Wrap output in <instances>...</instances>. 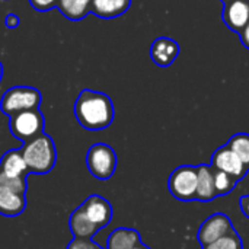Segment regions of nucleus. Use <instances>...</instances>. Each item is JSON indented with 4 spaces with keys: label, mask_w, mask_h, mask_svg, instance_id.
Wrapping results in <instances>:
<instances>
[{
    "label": "nucleus",
    "mask_w": 249,
    "mask_h": 249,
    "mask_svg": "<svg viewBox=\"0 0 249 249\" xmlns=\"http://www.w3.org/2000/svg\"><path fill=\"white\" fill-rule=\"evenodd\" d=\"M74 117L85 130H105L114 121V104L104 92L83 89L74 101Z\"/></svg>",
    "instance_id": "obj_1"
},
{
    "label": "nucleus",
    "mask_w": 249,
    "mask_h": 249,
    "mask_svg": "<svg viewBox=\"0 0 249 249\" xmlns=\"http://www.w3.org/2000/svg\"><path fill=\"white\" fill-rule=\"evenodd\" d=\"M22 156L28 166L29 174L45 175L51 172L57 162V150L54 140L42 133L38 137L23 143L20 147Z\"/></svg>",
    "instance_id": "obj_2"
},
{
    "label": "nucleus",
    "mask_w": 249,
    "mask_h": 249,
    "mask_svg": "<svg viewBox=\"0 0 249 249\" xmlns=\"http://www.w3.org/2000/svg\"><path fill=\"white\" fill-rule=\"evenodd\" d=\"M42 101L41 92L32 86H13L7 89L0 101V111L10 117L20 111L39 108Z\"/></svg>",
    "instance_id": "obj_3"
},
{
    "label": "nucleus",
    "mask_w": 249,
    "mask_h": 249,
    "mask_svg": "<svg viewBox=\"0 0 249 249\" xmlns=\"http://www.w3.org/2000/svg\"><path fill=\"white\" fill-rule=\"evenodd\" d=\"M44 115L39 108L20 111L9 117V131L15 139L26 143L44 133Z\"/></svg>",
    "instance_id": "obj_4"
},
{
    "label": "nucleus",
    "mask_w": 249,
    "mask_h": 249,
    "mask_svg": "<svg viewBox=\"0 0 249 249\" xmlns=\"http://www.w3.org/2000/svg\"><path fill=\"white\" fill-rule=\"evenodd\" d=\"M117 153L107 143H95L86 153V166L92 177L101 181L109 179L117 169Z\"/></svg>",
    "instance_id": "obj_5"
},
{
    "label": "nucleus",
    "mask_w": 249,
    "mask_h": 249,
    "mask_svg": "<svg viewBox=\"0 0 249 249\" xmlns=\"http://www.w3.org/2000/svg\"><path fill=\"white\" fill-rule=\"evenodd\" d=\"M197 166L182 165L178 166L168 179L169 193L181 201L196 200L197 191Z\"/></svg>",
    "instance_id": "obj_6"
},
{
    "label": "nucleus",
    "mask_w": 249,
    "mask_h": 249,
    "mask_svg": "<svg viewBox=\"0 0 249 249\" xmlns=\"http://www.w3.org/2000/svg\"><path fill=\"white\" fill-rule=\"evenodd\" d=\"M233 232H236V231H235L233 223L229 219V216H226L225 213H214L201 223L198 233H197V239L203 248V247H206L226 235H231Z\"/></svg>",
    "instance_id": "obj_7"
},
{
    "label": "nucleus",
    "mask_w": 249,
    "mask_h": 249,
    "mask_svg": "<svg viewBox=\"0 0 249 249\" xmlns=\"http://www.w3.org/2000/svg\"><path fill=\"white\" fill-rule=\"evenodd\" d=\"M213 169L226 172L228 175L236 178L238 181H241L247 172H248V166L228 147V144L219 147L213 156H212V165Z\"/></svg>",
    "instance_id": "obj_8"
},
{
    "label": "nucleus",
    "mask_w": 249,
    "mask_h": 249,
    "mask_svg": "<svg viewBox=\"0 0 249 249\" xmlns=\"http://www.w3.org/2000/svg\"><path fill=\"white\" fill-rule=\"evenodd\" d=\"M82 210L85 212V214L90 219V222L93 225H96L99 229L107 228L111 220H112V206L111 203L98 196V194H92L89 196L82 204H80Z\"/></svg>",
    "instance_id": "obj_9"
},
{
    "label": "nucleus",
    "mask_w": 249,
    "mask_h": 249,
    "mask_svg": "<svg viewBox=\"0 0 249 249\" xmlns=\"http://www.w3.org/2000/svg\"><path fill=\"white\" fill-rule=\"evenodd\" d=\"M222 18L225 25L239 35L249 22V0H232L225 3Z\"/></svg>",
    "instance_id": "obj_10"
},
{
    "label": "nucleus",
    "mask_w": 249,
    "mask_h": 249,
    "mask_svg": "<svg viewBox=\"0 0 249 249\" xmlns=\"http://www.w3.org/2000/svg\"><path fill=\"white\" fill-rule=\"evenodd\" d=\"M179 54V44L168 36H159L152 42L150 57L159 67H169Z\"/></svg>",
    "instance_id": "obj_11"
},
{
    "label": "nucleus",
    "mask_w": 249,
    "mask_h": 249,
    "mask_svg": "<svg viewBox=\"0 0 249 249\" xmlns=\"http://www.w3.org/2000/svg\"><path fill=\"white\" fill-rule=\"evenodd\" d=\"M26 209V194L0 185V216L18 217Z\"/></svg>",
    "instance_id": "obj_12"
},
{
    "label": "nucleus",
    "mask_w": 249,
    "mask_h": 249,
    "mask_svg": "<svg viewBox=\"0 0 249 249\" xmlns=\"http://www.w3.org/2000/svg\"><path fill=\"white\" fill-rule=\"evenodd\" d=\"M0 172L10 178H26L29 175L28 166L22 156L20 147L7 150L0 159Z\"/></svg>",
    "instance_id": "obj_13"
},
{
    "label": "nucleus",
    "mask_w": 249,
    "mask_h": 249,
    "mask_svg": "<svg viewBox=\"0 0 249 249\" xmlns=\"http://www.w3.org/2000/svg\"><path fill=\"white\" fill-rule=\"evenodd\" d=\"M69 228L73 238L77 239H92L101 229L90 222V219L85 214L82 207L74 209L69 217Z\"/></svg>",
    "instance_id": "obj_14"
},
{
    "label": "nucleus",
    "mask_w": 249,
    "mask_h": 249,
    "mask_svg": "<svg viewBox=\"0 0 249 249\" xmlns=\"http://www.w3.org/2000/svg\"><path fill=\"white\" fill-rule=\"evenodd\" d=\"M197 191H196V200L197 201H212L217 197L216 187H214V175L213 168L209 165H200L197 166Z\"/></svg>",
    "instance_id": "obj_15"
},
{
    "label": "nucleus",
    "mask_w": 249,
    "mask_h": 249,
    "mask_svg": "<svg viewBox=\"0 0 249 249\" xmlns=\"http://www.w3.org/2000/svg\"><path fill=\"white\" fill-rule=\"evenodd\" d=\"M131 6V0H92L90 13L101 19H112L124 15Z\"/></svg>",
    "instance_id": "obj_16"
},
{
    "label": "nucleus",
    "mask_w": 249,
    "mask_h": 249,
    "mask_svg": "<svg viewBox=\"0 0 249 249\" xmlns=\"http://www.w3.org/2000/svg\"><path fill=\"white\" fill-rule=\"evenodd\" d=\"M139 244H142V236L136 229L118 228L108 236L107 249H131Z\"/></svg>",
    "instance_id": "obj_17"
},
{
    "label": "nucleus",
    "mask_w": 249,
    "mask_h": 249,
    "mask_svg": "<svg viewBox=\"0 0 249 249\" xmlns=\"http://www.w3.org/2000/svg\"><path fill=\"white\" fill-rule=\"evenodd\" d=\"M92 0H58L57 7L70 20H82L90 13Z\"/></svg>",
    "instance_id": "obj_18"
},
{
    "label": "nucleus",
    "mask_w": 249,
    "mask_h": 249,
    "mask_svg": "<svg viewBox=\"0 0 249 249\" xmlns=\"http://www.w3.org/2000/svg\"><path fill=\"white\" fill-rule=\"evenodd\" d=\"M228 147L247 165L249 166V134L238 133L231 137L228 142Z\"/></svg>",
    "instance_id": "obj_19"
},
{
    "label": "nucleus",
    "mask_w": 249,
    "mask_h": 249,
    "mask_svg": "<svg viewBox=\"0 0 249 249\" xmlns=\"http://www.w3.org/2000/svg\"><path fill=\"white\" fill-rule=\"evenodd\" d=\"M213 175H214V187H216V194H217V197L231 194V193L235 190L236 184L239 182L236 178L228 175L226 172L217 171V169H213Z\"/></svg>",
    "instance_id": "obj_20"
},
{
    "label": "nucleus",
    "mask_w": 249,
    "mask_h": 249,
    "mask_svg": "<svg viewBox=\"0 0 249 249\" xmlns=\"http://www.w3.org/2000/svg\"><path fill=\"white\" fill-rule=\"evenodd\" d=\"M203 249H244V245H242L241 236L236 232H233L231 235H226V236L203 247Z\"/></svg>",
    "instance_id": "obj_21"
},
{
    "label": "nucleus",
    "mask_w": 249,
    "mask_h": 249,
    "mask_svg": "<svg viewBox=\"0 0 249 249\" xmlns=\"http://www.w3.org/2000/svg\"><path fill=\"white\" fill-rule=\"evenodd\" d=\"M0 185L9 187L20 194H26V190H28L26 178H10V177L3 175L1 172H0Z\"/></svg>",
    "instance_id": "obj_22"
},
{
    "label": "nucleus",
    "mask_w": 249,
    "mask_h": 249,
    "mask_svg": "<svg viewBox=\"0 0 249 249\" xmlns=\"http://www.w3.org/2000/svg\"><path fill=\"white\" fill-rule=\"evenodd\" d=\"M66 249H104L99 247L96 242H93L92 239H77L73 238V241L67 245Z\"/></svg>",
    "instance_id": "obj_23"
},
{
    "label": "nucleus",
    "mask_w": 249,
    "mask_h": 249,
    "mask_svg": "<svg viewBox=\"0 0 249 249\" xmlns=\"http://www.w3.org/2000/svg\"><path fill=\"white\" fill-rule=\"evenodd\" d=\"M29 3L38 12H48V10L57 7L58 0H29Z\"/></svg>",
    "instance_id": "obj_24"
},
{
    "label": "nucleus",
    "mask_w": 249,
    "mask_h": 249,
    "mask_svg": "<svg viewBox=\"0 0 249 249\" xmlns=\"http://www.w3.org/2000/svg\"><path fill=\"white\" fill-rule=\"evenodd\" d=\"M19 23H20V19H19V16L15 15V13H9V15L4 18V25H6V28H9V29L18 28Z\"/></svg>",
    "instance_id": "obj_25"
},
{
    "label": "nucleus",
    "mask_w": 249,
    "mask_h": 249,
    "mask_svg": "<svg viewBox=\"0 0 249 249\" xmlns=\"http://www.w3.org/2000/svg\"><path fill=\"white\" fill-rule=\"evenodd\" d=\"M239 38H241V41H242L244 47L249 50V22L247 23V26L242 29V32L239 34Z\"/></svg>",
    "instance_id": "obj_26"
},
{
    "label": "nucleus",
    "mask_w": 249,
    "mask_h": 249,
    "mask_svg": "<svg viewBox=\"0 0 249 249\" xmlns=\"http://www.w3.org/2000/svg\"><path fill=\"white\" fill-rule=\"evenodd\" d=\"M239 206H241V210L242 213L249 219V194L248 196H244L241 197V201H239Z\"/></svg>",
    "instance_id": "obj_27"
},
{
    "label": "nucleus",
    "mask_w": 249,
    "mask_h": 249,
    "mask_svg": "<svg viewBox=\"0 0 249 249\" xmlns=\"http://www.w3.org/2000/svg\"><path fill=\"white\" fill-rule=\"evenodd\" d=\"M131 249H150V248H149V247H146V245H144V244L142 242V244H139V245L133 247V248H131Z\"/></svg>",
    "instance_id": "obj_28"
},
{
    "label": "nucleus",
    "mask_w": 249,
    "mask_h": 249,
    "mask_svg": "<svg viewBox=\"0 0 249 249\" xmlns=\"http://www.w3.org/2000/svg\"><path fill=\"white\" fill-rule=\"evenodd\" d=\"M1 79H3V64L0 63V82H1Z\"/></svg>",
    "instance_id": "obj_29"
},
{
    "label": "nucleus",
    "mask_w": 249,
    "mask_h": 249,
    "mask_svg": "<svg viewBox=\"0 0 249 249\" xmlns=\"http://www.w3.org/2000/svg\"><path fill=\"white\" fill-rule=\"evenodd\" d=\"M220 1H222V3L225 4V3H229V1H232V0H220Z\"/></svg>",
    "instance_id": "obj_30"
}]
</instances>
